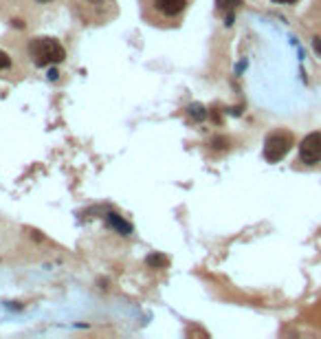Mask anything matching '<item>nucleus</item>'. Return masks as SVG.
Wrapping results in <instances>:
<instances>
[{
	"label": "nucleus",
	"instance_id": "obj_1",
	"mask_svg": "<svg viewBox=\"0 0 321 339\" xmlns=\"http://www.w3.org/2000/svg\"><path fill=\"white\" fill-rule=\"evenodd\" d=\"M189 0H139L143 22L158 29H172L183 22Z\"/></svg>",
	"mask_w": 321,
	"mask_h": 339
},
{
	"label": "nucleus",
	"instance_id": "obj_7",
	"mask_svg": "<svg viewBox=\"0 0 321 339\" xmlns=\"http://www.w3.org/2000/svg\"><path fill=\"white\" fill-rule=\"evenodd\" d=\"M11 69H13V57L7 51L0 49V75L7 73V71H11Z\"/></svg>",
	"mask_w": 321,
	"mask_h": 339
},
{
	"label": "nucleus",
	"instance_id": "obj_5",
	"mask_svg": "<svg viewBox=\"0 0 321 339\" xmlns=\"http://www.w3.org/2000/svg\"><path fill=\"white\" fill-rule=\"evenodd\" d=\"M299 159L306 165H315L321 161V132H310L299 143Z\"/></svg>",
	"mask_w": 321,
	"mask_h": 339
},
{
	"label": "nucleus",
	"instance_id": "obj_6",
	"mask_svg": "<svg viewBox=\"0 0 321 339\" xmlns=\"http://www.w3.org/2000/svg\"><path fill=\"white\" fill-rule=\"evenodd\" d=\"M145 262H148V267H158V269H165L167 264H170V260H167L165 256H160V254H150L148 258H145Z\"/></svg>",
	"mask_w": 321,
	"mask_h": 339
},
{
	"label": "nucleus",
	"instance_id": "obj_10",
	"mask_svg": "<svg viewBox=\"0 0 321 339\" xmlns=\"http://www.w3.org/2000/svg\"><path fill=\"white\" fill-rule=\"evenodd\" d=\"M312 49H315V53L321 57V38H315V40H312Z\"/></svg>",
	"mask_w": 321,
	"mask_h": 339
},
{
	"label": "nucleus",
	"instance_id": "obj_11",
	"mask_svg": "<svg viewBox=\"0 0 321 339\" xmlns=\"http://www.w3.org/2000/svg\"><path fill=\"white\" fill-rule=\"evenodd\" d=\"M275 3H279V5H293V3H297V0H275Z\"/></svg>",
	"mask_w": 321,
	"mask_h": 339
},
{
	"label": "nucleus",
	"instance_id": "obj_8",
	"mask_svg": "<svg viewBox=\"0 0 321 339\" xmlns=\"http://www.w3.org/2000/svg\"><path fill=\"white\" fill-rule=\"evenodd\" d=\"M108 221H110L112 225H115V227H117L119 231H121V229H123V231H125V234H130V231H132V227H130V225H128V223H125V221H123V218H119L117 214H110V216H108Z\"/></svg>",
	"mask_w": 321,
	"mask_h": 339
},
{
	"label": "nucleus",
	"instance_id": "obj_9",
	"mask_svg": "<svg viewBox=\"0 0 321 339\" xmlns=\"http://www.w3.org/2000/svg\"><path fill=\"white\" fill-rule=\"evenodd\" d=\"M242 3H244V0H216V7L220 11H224V9L231 11V9H236V7H240Z\"/></svg>",
	"mask_w": 321,
	"mask_h": 339
},
{
	"label": "nucleus",
	"instance_id": "obj_2",
	"mask_svg": "<svg viewBox=\"0 0 321 339\" xmlns=\"http://www.w3.org/2000/svg\"><path fill=\"white\" fill-rule=\"evenodd\" d=\"M26 57L33 66H51L59 64L66 57V49L55 38H31L26 42Z\"/></svg>",
	"mask_w": 321,
	"mask_h": 339
},
{
	"label": "nucleus",
	"instance_id": "obj_4",
	"mask_svg": "<svg viewBox=\"0 0 321 339\" xmlns=\"http://www.w3.org/2000/svg\"><path fill=\"white\" fill-rule=\"evenodd\" d=\"M293 148V135L286 130H275L266 137L264 141V159L269 163H277L288 155V150Z\"/></svg>",
	"mask_w": 321,
	"mask_h": 339
},
{
	"label": "nucleus",
	"instance_id": "obj_3",
	"mask_svg": "<svg viewBox=\"0 0 321 339\" xmlns=\"http://www.w3.org/2000/svg\"><path fill=\"white\" fill-rule=\"evenodd\" d=\"M71 7L84 24H106L117 16L115 0H71Z\"/></svg>",
	"mask_w": 321,
	"mask_h": 339
}]
</instances>
